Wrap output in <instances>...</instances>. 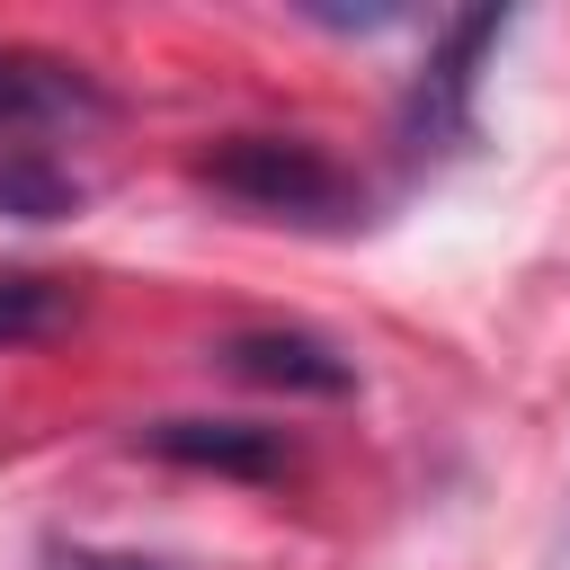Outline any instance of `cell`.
I'll return each instance as SVG.
<instances>
[{"label": "cell", "instance_id": "cell-7", "mask_svg": "<svg viewBox=\"0 0 570 570\" xmlns=\"http://www.w3.org/2000/svg\"><path fill=\"white\" fill-rule=\"evenodd\" d=\"M71 321V285L45 267H0V347H36Z\"/></svg>", "mask_w": 570, "mask_h": 570}, {"label": "cell", "instance_id": "cell-6", "mask_svg": "<svg viewBox=\"0 0 570 570\" xmlns=\"http://www.w3.org/2000/svg\"><path fill=\"white\" fill-rule=\"evenodd\" d=\"M80 205H89V187L53 151H36V142L0 151V223H71Z\"/></svg>", "mask_w": 570, "mask_h": 570}, {"label": "cell", "instance_id": "cell-3", "mask_svg": "<svg viewBox=\"0 0 570 570\" xmlns=\"http://www.w3.org/2000/svg\"><path fill=\"white\" fill-rule=\"evenodd\" d=\"M107 116H116V98L98 89V71H80L71 53H45V45H0V151L27 134H80Z\"/></svg>", "mask_w": 570, "mask_h": 570}, {"label": "cell", "instance_id": "cell-8", "mask_svg": "<svg viewBox=\"0 0 570 570\" xmlns=\"http://www.w3.org/2000/svg\"><path fill=\"white\" fill-rule=\"evenodd\" d=\"M45 570H169V561H151V552H98V543H53Z\"/></svg>", "mask_w": 570, "mask_h": 570}, {"label": "cell", "instance_id": "cell-4", "mask_svg": "<svg viewBox=\"0 0 570 570\" xmlns=\"http://www.w3.org/2000/svg\"><path fill=\"white\" fill-rule=\"evenodd\" d=\"M134 445L160 463H187V472H223V481H285L294 472L285 428H258V419H151Z\"/></svg>", "mask_w": 570, "mask_h": 570}, {"label": "cell", "instance_id": "cell-5", "mask_svg": "<svg viewBox=\"0 0 570 570\" xmlns=\"http://www.w3.org/2000/svg\"><path fill=\"white\" fill-rule=\"evenodd\" d=\"M214 356L258 392H294V401H347L356 392V365L312 330H232Z\"/></svg>", "mask_w": 570, "mask_h": 570}, {"label": "cell", "instance_id": "cell-2", "mask_svg": "<svg viewBox=\"0 0 570 570\" xmlns=\"http://www.w3.org/2000/svg\"><path fill=\"white\" fill-rule=\"evenodd\" d=\"M499 36H508V9H463V18H445L428 71H419L410 98H401V142H410V151H454V142H472V89H481V53H490Z\"/></svg>", "mask_w": 570, "mask_h": 570}, {"label": "cell", "instance_id": "cell-1", "mask_svg": "<svg viewBox=\"0 0 570 570\" xmlns=\"http://www.w3.org/2000/svg\"><path fill=\"white\" fill-rule=\"evenodd\" d=\"M187 178L240 214H267V223H303V232L365 223V187L303 134H223L214 151L187 160Z\"/></svg>", "mask_w": 570, "mask_h": 570}]
</instances>
